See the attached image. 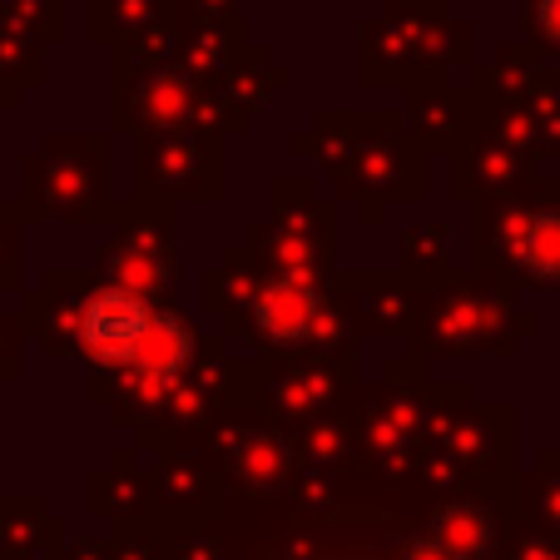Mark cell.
Masks as SVG:
<instances>
[{
	"label": "cell",
	"mask_w": 560,
	"mask_h": 560,
	"mask_svg": "<svg viewBox=\"0 0 560 560\" xmlns=\"http://www.w3.org/2000/svg\"><path fill=\"white\" fill-rule=\"evenodd\" d=\"M526 264L536 268V273L556 278L560 273V213H540L536 223L526 229Z\"/></svg>",
	"instance_id": "obj_2"
},
{
	"label": "cell",
	"mask_w": 560,
	"mask_h": 560,
	"mask_svg": "<svg viewBox=\"0 0 560 560\" xmlns=\"http://www.w3.org/2000/svg\"><path fill=\"white\" fill-rule=\"evenodd\" d=\"M417 560H446V550H432V546H427V550H417Z\"/></svg>",
	"instance_id": "obj_5"
},
{
	"label": "cell",
	"mask_w": 560,
	"mask_h": 560,
	"mask_svg": "<svg viewBox=\"0 0 560 560\" xmlns=\"http://www.w3.org/2000/svg\"><path fill=\"white\" fill-rule=\"evenodd\" d=\"M238 5H244V0H189V11L203 15V21H229Z\"/></svg>",
	"instance_id": "obj_4"
},
{
	"label": "cell",
	"mask_w": 560,
	"mask_h": 560,
	"mask_svg": "<svg viewBox=\"0 0 560 560\" xmlns=\"http://www.w3.org/2000/svg\"><path fill=\"white\" fill-rule=\"evenodd\" d=\"M530 25L560 45V0H530Z\"/></svg>",
	"instance_id": "obj_3"
},
{
	"label": "cell",
	"mask_w": 560,
	"mask_h": 560,
	"mask_svg": "<svg viewBox=\"0 0 560 560\" xmlns=\"http://www.w3.org/2000/svg\"><path fill=\"white\" fill-rule=\"evenodd\" d=\"M149 332V313L135 293H119V288H105V293L90 298L85 307V342L100 362H135L139 342Z\"/></svg>",
	"instance_id": "obj_1"
}]
</instances>
